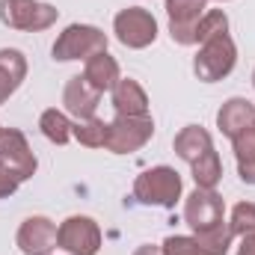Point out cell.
<instances>
[{"instance_id": "cell-25", "label": "cell", "mask_w": 255, "mask_h": 255, "mask_svg": "<svg viewBox=\"0 0 255 255\" xmlns=\"http://www.w3.org/2000/svg\"><path fill=\"white\" fill-rule=\"evenodd\" d=\"M18 190V181L9 175V169H3V163H0V199H9L12 193Z\"/></svg>"}, {"instance_id": "cell-19", "label": "cell", "mask_w": 255, "mask_h": 255, "mask_svg": "<svg viewBox=\"0 0 255 255\" xmlns=\"http://www.w3.org/2000/svg\"><path fill=\"white\" fill-rule=\"evenodd\" d=\"M190 169H193L196 187H205V190H214L220 184V178H223V163H220V154L214 148L208 154H202L196 163H190Z\"/></svg>"}, {"instance_id": "cell-30", "label": "cell", "mask_w": 255, "mask_h": 255, "mask_svg": "<svg viewBox=\"0 0 255 255\" xmlns=\"http://www.w3.org/2000/svg\"><path fill=\"white\" fill-rule=\"evenodd\" d=\"M253 130H255V122H253Z\"/></svg>"}, {"instance_id": "cell-8", "label": "cell", "mask_w": 255, "mask_h": 255, "mask_svg": "<svg viewBox=\"0 0 255 255\" xmlns=\"http://www.w3.org/2000/svg\"><path fill=\"white\" fill-rule=\"evenodd\" d=\"M151 136H154L151 116H116L110 122V133H107L104 148L113 154H130V151H139Z\"/></svg>"}, {"instance_id": "cell-4", "label": "cell", "mask_w": 255, "mask_h": 255, "mask_svg": "<svg viewBox=\"0 0 255 255\" xmlns=\"http://www.w3.org/2000/svg\"><path fill=\"white\" fill-rule=\"evenodd\" d=\"M60 9L42 0H0V21L21 33H39L57 24Z\"/></svg>"}, {"instance_id": "cell-23", "label": "cell", "mask_w": 255, "mask_h": 255, "mask_svg": "<svg viewBox=\"0 0 255 255\" xmlns=\"http://www.w3.org/2000/svg\"><path fill=\"white\" fill-rule=\"evenodd\" d=\"M160 250H163V255H214L196 235L193 238H187V235H169Z\"/></svg>"}, {"instance_id": "cell-16", "label": "cell", "mask_w": 255, "mask_h": 255, "mask_svg": "<svg viewBox=\"0 0 255 255\" xmlns=\"http://www.w3.org/2000/svg\"><path fill=\"white\" fill-rule=\"evenodd\" d=\"M83 77H86L89 86L98 89L101 95L110 92V89L119 83V63H116V57H110L107 51L89 57V60H86V68H83Z\"/></svg>"}, {"instance_id": "cell-7", "label": "cell", "mask_w": 255, "mask_h": 255, "mask_svg": "<svg viewBox=\"0 0 255 255\" xmlns=\"http://www.w3.org/2000/svg\"><path fill=\"white\" fill-rule=\"evenodd\" d=\"M0 163H3V169H9V175L18 184L36 175L39 160H36L27 136L18 128H3L0 130Z\"/></svg>"}, {"instance_id": "cell-22", "label": "cell", "mask_w": 255, "mask_h": 255, "mask_svg": "<svg viewBox=\"0 0 255 255\" xmlns=\"http://www.w3.org/2000/svg\"><path fill=\"white\" fill-rule=\"evenodd\" d=\"M220 33H229V15L223 9H208L196 24V45H202Z\"/></svg>"}, {"instance_id": "cell-14", "label": "cell", "mask_w": 255, "mask_h": 255, "mask_svg": "<svg viewBox=\"0 0 255 255\" xmlns=\"http://www.w3.org/2000/svg\"><path fill=\"white\" fill-rule=\"evenodd\" d=\"M110 92L116 116H148V95L133 77H119V83Z\"/></svg>"}, {"instance_id": "cell-1", "label": "cell", "mask_w": 255, "mask_h": 255, "mask_svg": "<svg viewBox=\"0 0 255 255\" xmlns=\"http://www.w3.org/2000/svg\"><path fill=\"white\" fill-rule=\"evenodd\" d=\"M133 199L151 208H175L181 199V175L172 166H151L133 181Z\"/></svg>"}, {"instance_id": "cell-24", "label": "cell", "mask_w": 255, "mask_h": 255, "mask_svg": "<svg viewBox=\"0 0 255 255\" xmlns=\"http://www.w3.org/2000/svg\"><path fill=\"white\" fill-rule=\"evenodd\" d=\"M229 229H232L235 238L255 235V202H238L235 205L232 220H229Z\"/></svg>"}, {"instance_id": "cell-2", "label": "cell", "mask_w": 255, "mask_h": 255, "mask_svg": "<svg viewBox=\"0 0 255 255\" xmlns=\"http://www.w3.org/2000/svg\"><path fill=\"white\" fill-rule=\"evenodd\" d=\"M235 63H238V48L229 33H220V36L202 42V48L193 60V74L202 83H217L235 71Z\"/></svg>"}, {"instance_id": "cell-17", "label": "cell", "mask_w": 255, "mask_h": 255, "mask_svg": "<svg viewBox=\"0 0 255 255\" xmlns=\"http://www.w3.org/2000/svg\"><path fill=\"white\" fill-rule=\"evenodd\" d=\"M172 145H175V154H178L181 160L196 163L202 154H208V151L214 148V139H211V133L202 125H187L175 133V142H172Z\"/></svg>"}, {"instance_id": "cell-21", "label": "cell", "mask_w": 255, "mask_h": 255, "mask_svg": "<svg viewBox=\"0 0 255 255\" xmlns=\"http://www.w3.org/2000/svg\"><path fill=\"white\" fill-rule=\"evenodd\" d=\"M39 128H42V133H45L51 142H57V145H65V142L71 139V122H68V116L60 113L57 107H51V110L42 113Z\"/></svg>"}, {"instance_id": "cell-10", "label": "cell", "mask_w": 255, "mask_h": 255, "mask_svg": "<svg viewBox=\"0 0 255 255\" xmlns=\"http://www.w3.org/2000/svg\"><path fill=\"white\" fill-rule=\"evenodd\" d=\"M208 12V0H166L169 36L175 45H196V24Z\"/></svg>"}, {"instance_id": "cell-15", "label": "cell", "mask_w": 255, "mask_h": 255, "mask_svg": "<svg viewBox=\"0 0 255 255\" xmlns=\"http://www.w3.org/2000/svg\"><path fill=\"white\" fill-rule=\"evenodd\" d=\"M27 77V60L21 51L15 48H3L0 51V104L9 101V95L18 92V86Z\"/></svg>"}, {"instance_id": "cell-29", "label": "cell", "mask_w": 255, "mask_h": 255, "mask_svg": "<svg viewBox=\"0 0 255 255\" xmlns=\"http://www.w3.org/2000/svg\"><path fill=\"white\" fill-rule=\"evenodd\" d=\"M217 3H226V0H217Z\"/></svg>"}, {"instance_id": "cell-31", "label": "cell", "mask_w": 255, "mask_h": 255, "mask_svg": "<svg viewBox=\"0 0 255 255\" xmlns=\"http://www.w3.org/2000/svg\"><path fill=\"white\" fill-rule=\"evenodd\" d=\"M0 130H3V128H0Z\"/></svg>"}, {"instance_id": "cell-20", "label": "cell", "mask_w": 255, "mask_h": 255, "mask_svg": "<svg viewBox=\"0 0 255 255\" xmlns=\"http://www.w3.org/2000/svg\"><path fill=\"white\" fill-rule=\"evenodd\" d=\"M107 133H110V125L101 122V119H80L77 125H71V136L86 145V148H104L107 145Z\"/></svg>"}, {"instance_id": "cell-6", "label": "cell", "mask_w": 255, "mask_h": 255, "mask_svg": "<svg viewBox=\"0 0 255 255\" xmlns=\"http://www.w3.org/2000/svg\"><path fill=\"white\" fill-rule=\"evenodd\" d=\"M113 33H116V39H119L125 48L142 51V48L154 45V39H157V21H154V15H151L148 9H142V6H128V9H122V12L113 18Z\"/></svg>"}, {"instance_id": "cell-28", "label": "cell", "mask_w": 255, "mask_h": 255, "mask_svg": "<svg viewBox=\"0 0 255 255\" xmlns=\"http://www.w3.org/2000/svg\"><path fill=\"white\" fill-rule=\"evenodd\" d=\"M253 83H255V71H253Z\"/></svg>"}, {"instance_id": "cell-12", "label": "cell", "mask_w": 255, "mask_h": 255, "mask_svg": "<svg viewBox=\"0 0 255 255\" xmlns=\"http://www.w3.org/2000/svg\"><path fill=\"white\" fill-rule=\"evenodd\" d=\"M63 104H65V113H71L77 122H80V119H92L95 110H98V104H101V92L92 89L83 74H77V77H71V80L65 83Z\"/></svg>"}, {"instance_id": "cell-11", "label": "cell", "mask_w": 255, "mask_h": 255, "mask_svg": "<svg viewBox=\"0 0 255 255\" xmlns=\"http://www.w3.org/2000/svg\"><path fill=\"white\" fill-rule=\"evenodd\" d=\"M57 223L48 217H27L15 235V244L24 255H51L57 250Z\"/></svg>"}, {"instance_id": "cell-27", "label": "cell", "mask_w": 255, "mask_h": 255, "mask_svg": "<svg viewBox=\"0 0 255 255\" xmlns=\"http://www.w3.org/2000/svg\"><path fill=\"white\" fill-rule=\"evenodd\" d=\"M133 255H163V250H160V247L145 244V247H136V250H133Z\"/></svg>"}, {"instance_id": "cell-9", "label": "cell", "mask_w": 255, "mask_h": 255, "mask_svg": "<svg viewBox=\"0 0 255 255\" xmlns=\"http://www.w3.org/2000/svg\"><path fill=\"white\" fill-rule=\"evenodd\" d=\"M57 247L68 255H95L101 250V229L92 217H68L57 229Z\"/></svg>"}, {"instance_id": "cell-5", "label": "cell", "mask_w": 255, "mask_h": 255, "mask_svg": "<svg viewBox=\"0 0 255 255\" xmlns=\"http://www.w3.org/2000/svg\"><path fill=\"white\" fill-rule=\"evenodd\" d=\"M184 223L193 229V235H208L226 223V205L217 190H196L184 199Z\"/></svg>"}, {"instance_id": "cell-3", "label": "cell", "mask_w": 255, "mask_h": 255, "mask_svg": "<svg viewBox=\"0 0 255 255\" xmlns=\"http://www.w3.org/2000/svg\"><path fill=\"white\" fill-rule=\"evenodd\" d=\"M107 51V33L92 27V24H71L57 36L51 54L57 63H71V60H89L95 54Z\"/></svg>"}, {"instance_id": "cell-26", "label": "cell", "mask_w": 255, "mask_h": 255, "mask_svg": "<svg viewBox=\"0 0 255 255\" xmlns=\"http://www.w3.org/2000/svg\"><path fill=\"white\" fill-rule=\"evenodd\" d=\"M238 255H255V235H244V238H241Z\"/></svg>"}, {"instance_id": "cell-13", "label": "cell", "mask_w": 255, "mask_h": 255, "mask_svg": "<svg viewBox=\"0 0 255 255\" xmlns=\"http://www.w3.org/2000/svg\"><path fill=\"white\" fill-rule=\"evenodd\" d=\"M253 122H255V104L247 101V98H229L220 107V113H217V128L229 139H235L238 133H244L247 128H253Z\"/></svg>"}, {"instance_id": "cell-18", "label": "cell", "mask_w": 255, "mask_h": 255, "mask_svg": "<svg viewBox=\"0 0 255 255\" xmlns=\"http://www.w3.org/2000/svg\"><path fill=\"white\" fill-rule=\"evenodd\" d=\"M235 157H238V172L247 184H255V130L247 128L244 133H238L232 139Z\"/></svg>"}]
</instances>
